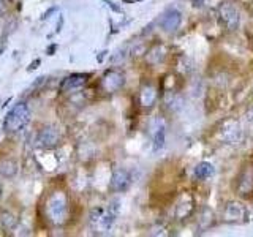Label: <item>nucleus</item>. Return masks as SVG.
Wrapping results in <instances>:
<instances>
[{"label":"nucleus","instance_id":"4","mask_svg":"<svg viewBox=\"0 0 253 237\" xmlns=\"http://www.w3.org/2000/svg\"><path fill=\"white\" fill-rule=\"evenodd\" d=\"M125 84V78L121 71L117 70H108L105 75H103L101 79V87L103 90L108 92V93H114L117 90H121Z\"/></svg>","mask_w":253,"mask_h":237},{"label":"nucleus","instance_id":"6","mask_svg":"<svg viewBox=\"0 0 253 237\" xmlns=\"http://www.w3.org/2000/svg\"><path fill=\"white\" fill-rule=\"evenodd\" d=\"M220 19L225 22V26L228 29H237V26H239V13H237V10L234 8V5L231 3H223L220 6Z\"/></svg>","mask_w":253,"mask_h":237},{"label":"nucleus","instance_id":"22","mask_svg":"<svg viewBox=\"0 0 253 237\" xmlns=\"http://www.w3.org/2000/svg\"><path fill=\"white\" fill-rule=\"evenodd\" d=\"M124 2H128V3H133V2H141V0H124Z\"/></svg>","mask_w":253,"mask_h":237},{"label":"nucleus","instance_id":"16","mask_svg":"<svg viewBox=\"0 0 253 237\" xmlns=\"http://www.w3.org/2000/svg\"><path fill=\"white\" fill-rule=\"evenodd\" d=\"M226 217L229 220H239L244 217V209L241 204L237 202H229L228 207H226Z\"/></svg>","mask_w":253,"mask_h":237},{"label":"nucleus","instance_id":"20","mask_svg":"<svg viewBox=\"0 0 253 237\" xmlns=\"http://www.w3.org/2000/svg\"><path fill=\"white\" fill-rule=\"evenodd\" d=\"M247 117H249V118H253V108H252V109H249V113H247Z\"/></svg>","mask_w":253,"mask_h":237},{"label":"nucleus","instance_id":"21","mask_svg":"<svg viewBox=\"0 0 253 237\" xmlns=\"http://www.w3.org/2000/svg\"><path fill=\"white\" fill-rule=\"evenodd\" d=\"M192 2H196V3H195V6H201L203 0H192Z\"/></svg>","mask_w":253,"mask_h":237},{"label":"nucleus","instance_id":"1","mask_svg":"<svg viewBox=\"0 0 253 237\" xmlns=\"http://www.w3.org/2000/svg\"><path fill=\"white\" fill-rule=\"evenodd\" d=\"M68 195L63 190H54L44 201V215L52 226H62L68 220Z\"/></svg>","mask_w":253,"mask_h":237},{"label":"nucleus","instance_id":"15","mask_svg":"<svg viewBox=\"0 0 253 237\" xmlns=\"http://www.w3.org/2000/svg\"><path fill=\"white\" fill-rule=\"evenodd\" d=\"M213 174V166L211 164V163H206V161H203V163H200L195 168V176L198 177V179H209L211 176Z\"/></svg>","mask_w":253,"mask_h":237},{"label":"nucleus","instance_id":"19","mask_svg":"<svg viewBox=\"0 0 253 237\" xmlns=\"http://www.w3.org/2000/svg\"><path fill=\"white\" fill-rule=\"evenodd\" d=\"M37 65H40V59H38V60H35L34 63H32V65H30V68H29V70H34V68H37Z\"/></svg>","mask_w":253,"mask_h":237},{"label":"nucleus","instance_id":"10","mask_svg":"<svg viewBox=\"0 0 253 237\" xmlns=\"http://www.w3.org/2000/svg\"><path fill=\"white\" fill-rule=\"evenodd\" d=\"M18 161L13 160V158H5V160H0V176H3L6 179H11L18 174Z\"/></svg>","mask_w":253,"mask_h":237},{"label":"nucleus","instance_id":"9","mask_svg":"<svg viewBox=\"0 0 253 237\" xmlns=\"http://www.w3.org/2000/svg\"><path fill=\"white\" fill-rule=\"evenodd\" d=\"M155 100H157V89L150 84L146 82L141 85V92H139V101H141V106L144 108H152L155 105Z\"/></svg>","mask_w":253,"mask_h":237},{"label":"nucleus","instance_id":"14","mask_svg":"<svg viewBox=\"0 0 253 237\" xmlns=\"http://www.w3.org/2000/svg\"><path fill=\"white\" fill-rule=\"evenodd\" d=\"M165 142H166V130H165V125L160 122V125H158L157 130L154 131V150L163 149Z\"/></svg>","mask_w":253,"mask_h":237},{"label":"nucleus","instance_id":"5","mask_svg":"<svg viewBox=\"0 0 253 237\" xmlns=\"http://www.w3.org/2000/svg\"><path fill=\"white\" fill-rule=\"evenodd\" d=\"M89 78H90V75H87V73H73V75H70L62 81L60 92L62 93H71V92H76L79 89H83V87L87 84V81H89Z\"/></svg>","mask_w":253,"mask_h":237},{"label":"nucleus","instance_id":"18","mask_svg":"<svg viewBox=\"0 0 253 237\" xmlns=\"http://www.w3.org/2000/svg\"><path fill=\"white\" fill-rule=\"evenodd\" d=\"M5 0H0V14H2L3 11H5Z\"/></svg>","mask_w":253,"mask_h":237},{"label":"nucleus","instance_id":"11","mask_svg":"<svg viewBox=\"0 0 253 237\" xmlns=\"http://www.w3.org/2000/svg\"><path fill=\"white\" fill-rule=\"evenodd\" d=\"M18 223H19V220L14 213L6 212V210L0 212V229H3V231H14Z\"/></svg>","mask_w":253,"mask_h":237},{"label":"nucleus","instance_id":"12","mask_svg":"<svg viewBox=\"0 0 253 237\" xmlns=\"http://www.w3.org/2000/svg\"><path fill=\"white\" fill-rule=\"evenodd\" d=\"M252 190H253V171L247 169V171H244L242 177L239 180L237 192H239V195H249L252 193Z\"/></svg>","mask_w":253,"mask_h":237},{"label":"nucleus","instance_id":"7","mask_svg":"<svg viewBox=\"0 0 253 237\" xmlns=\"http://www.w3.org/2000/svg\"><path fill=\"white\" fill-rule=\"evenodd\" d=\"M180 21H182V14L179 10H176V8H171V10H168L163 18L160 21V26L165 32H174L177 30V27L180 26Z\"/></svg>","mask_w":253,"mask_h":237},{"label":"nucleus","instance_id":"23","mask_svg":"<svg viewBox=\"0 0 253 237\" xmlns=\"http://www.w3.org/2000/svg\"><path fill=\"white\" fill-rule=\"evenodd\" d=\"M0 196H2V188H0Z\"/></svg>","mask_w":253,"mask_h":237},{"label":"nucleus","instance_id":"3","mask_svg":"<svg viewBox=\"0 0 253 237\" xmlns=\"http://www.w3.org/2000/svg\"><path fill=\"white\" fill-rule=\"evenodd\" d=\"M59 141H60V131L55 128L54 125H47L38 131L35 142H37V147L47 150L57 146Z\"/></svg>","mask_w":253,"mask_h":237},{"label":"nucleus","instance_id":"8","mask_svg":"<svg viewBox=\"0 0 253 237\" xmlns=\"http://www.w3.org/2000/svg\"><path fill=\"white\" fill-rule=\"evenodd\" d=\"M130 182H131V177H130L128 171L117 169V171H114L113 177H111V188H113L114 192L121 193L130 187Z\"/></svg>","mask_w":253,"mask_h":237},{"label":"nucleus","instance_id":"2","mask_svg":"<svg viewBox=\"0 0 253 237\" xmlns=\"http://www.w3.org/2000/svg\"><path fill=\"white\" fill-rule=\"evenodd\" d=\"M30 122V108L27 103L19 101L8 111L3 120V130L6 133H18Z\"/></svg>","mask_w":253,"mask_h":237},{"label":"nucleus","instance_id":"13","mask_svg":"<svg viewBox=\"0 0 253 237\" xmlns=\"http://www.w3.org/2000/svg\"><path fill=\"white\" fill-rule=\"evenodd\" d=\"M166 55V49L165 46L162 44H157L154 46L152 49H150L147 54H146V62L150 63V65H157V63H160Z\"/></svg>","mask_w":253,"mask_h":237},{"label":"nucleus","instance_id":"17","mask_svg":"<svg viewBox=\"0 0 253 237\" xmlns=\"http://www.w3.org/2000/svg\"><path fill=\"white\" fill-rule=\"evenodd\" d=\"M103 2H105V3L111 8V10L116 11V13H121V11H122V10H121V6L116 5V3H113V2H111V0H103Z\"/></svg>","mask_w":253,"mask_h":237}]
</instances>
